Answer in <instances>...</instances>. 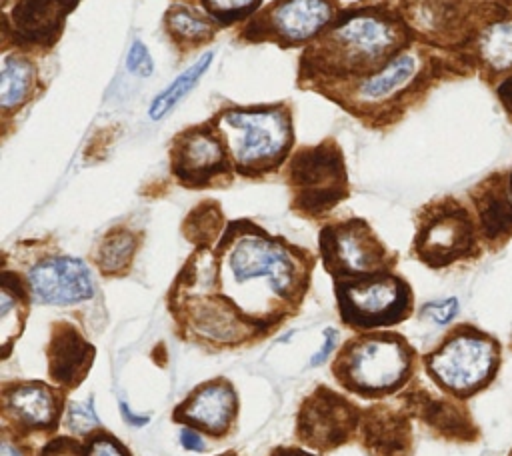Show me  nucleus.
Masks as SVG:
<instances>
[{
  "instance_id": "1",
  "label": "nucleus",
  "mask_w": 512,
  "mask_h": 456,
  "mask_svg": "<svg viewBox=\"0 0 512 456\" xmlns=\"http://www.w3.org/2000/svg\"><path fill=\"white\" fill-rule=\"evenodd\" d=\"M308 250L268 234L250 220L226 224L216 246L198 248L174 280V320L202 344L238 346L296 314L310 284Z\"/></svg>"
},
{
  "instance_id": "2",
  "label": "nucleus",
  "mask_w": 512,
  "mask_h": 456,
  "mask_svg": "<svg viewBox=\"0 0 512 456\" xmlns=\"http://www.w3.org/2000/svg\"><path fill=\"white\" fill-rule=\"evenodd\" d=\"M414 32L400 10L384 2L342 8L334 22L308 46L298 64V86L322 94L366 78L408 48Z\"/></svg>"
},
{
  "instance_id": "3",
  "label": "nucleus",
  "mask_w": 512,
  "mask_h": 456,
  "mask_svg": "<svg viewBox=\"0 0 512 456\" xmlns=\"http://www.w3.org/2000/svg\"><path fill=\"white\" fill-rule=\"evenodd\" d=\"M210 124L218 130L234 172L260 178L286 164L294 144L292 110L286 102L220 108Z\"/></svg>"
},
{
  "instance_id": "4",
  "label": "nucleus",
  "mask_w": 512,
  "mask_h": 456,
  "mask_svg": "<svg viewBox=\"0 0 512 456\" xmlns=\"http://www.w3.org/2000/svg\"><path fill=\"white\" fill-rule=\"evenodd\" d=\"M412 364L414 350L400 334L368 330L340 348L332 372L344 390L364 398H380L406 384Z\"/></svg>"
},
{
  "instance_id": "5",
  "label": "nucleus",
  "mask_w": 512,
  "mask_h": 456,
  "mask_svg": "<svg viewBox=\"0 0 512 456\" xmlns=\"http://www.w3.org/2000/svg\"><path fill=\"white\" fill-rule=\"evenodd\" d=\"M424 72L422 52L410 44L374 74L322 92L368 126H382L406 102Z\"/></svg>"
},
{
  "instance_id": "6",
  "label": "nucleus",
  "mask_w": 512,
  "mask_h": 456,
  "mask_svg": "<svg viewBox=\"0 0 512 456\" xmlns=\"http://www.w3.org/2000/svg\"><path fill=\"white\" fill-rule=\"evenodd\" d=\"M284 174L290 190V208L310 220L328 214L350 192L344 154L332 138L300 146L286 160Z\"/></svg>"
},
{
  "instance_id": "7",
  "label": "nucleus",
  "mask_w": 512,
  "mask_h": 456,
  "mask_svg": "<svg viewBox=\"0 0 512 456\" xmlns=\"http://www.w3.org/2000/svg\"><path fill=\"white\" fill-rule=\"evenodd\" d=\"M340 318L354 330L388 328L412 312V290L404 278L388 272L334 280Z\"/></svg>"
},
{
  "instance_id": "8",
  "label": "nucleus",
  "mask_w": 512,
  "mask_h": 456,
  "mask_svg": "<svg viewBox=\"0 0 512 456\" xmlns=\"http://www.w3.org/2000/svg\"><path fill=\"white\" fill-rule=\"evenodd\" d=\"M340 10L338 0H272L242 24L238 40L278 48L308 46Z\"/></svg>"
},
{
  "instance_id": "9",
  "label": "nucleus",
  "mask_w": 512,
  "mask_h": 456,
  "mask_svg": "<svg viewBox=\"0 0 512 456\" xmlns=\"http://www.w3.org/2000/svg\"><path fill=\"white\" fill-rule=\"evenodd\" d=\"M428 374L456 396L482 388L498 364V348L488 336L462 326L424 358Z\"/></svg>"
},
{
  "instance_id": "10",
  "label": "nucleus",
  "mask_w": 512,
  "mask_h": 456,
  "mask_svg": "<svg viewBox=\"0 0 512 456\" xmlns=\"http://www.w3.org/2000/svg\"><path fill=\"white\" fill-rule=\"evenodd\" d=\"M318 248L322 266L334 280L388 272L396 262L372 226L362 218L322 226Z\"/></svg>"
},
{
  "instance_id": "11",
  "label": "nucleus",
  "mask_w": 512,
  "mask_h": 456,
  "mask_svg": "<svg viewBox=\"0 0 512 456\" xmlns=\"http://www.w3.org/2000/svg\"><path fill=\"white\" fill-rule=\"evenodd\" d=\"M170 170L186 188L230 184L234 166L218 130L208 122L178 132L170 146Z\"/></svg>"
},
{
  "instance_id": "12",
  "label": "nucleus",
  "mask_w": 512,
  "mask_h": 456,
  "mask_svg": "<svg viewBox=\"0 0 512 456\" xmlns=\"http://www.w3.org/2000/svg\"><path fill=\"white\" fill-rule=\"evenodd\" d=\"M472 246L474 226L458 202L448 198L422 210L414 236V254L426 266H448L466 256Z\"/></svg>"
},
{
  "instance_id": "13",
  "label": "nucleus",
  "mask_w": 512,
  "mask_h": 456,
  "mask_svg": "<svg viewBox=\"0 0 512 456\" xmlns=\"http://www.w3.org/2000/svg\"><path fill=\"white\" fill-rule=\"evenodd\" d=\"M360 422L358 406L346 396L318 386L300 406L296 436L306 446L328 452L346 444Z\"/></svg>"
},
{
  "instance_id": "14",
  "label": "nucleus",
  "mask_w": 512,
  "mask_h": 456,
  "mask_svg": "<svg viewBox=\"0 0 512 456\" xmlns=\"http://www.w3.org/2000/svg\"><path fill=\"white\" fill-rule=\"evenodd\" d=\"M80 0H2L4 6V44L30 52L50 48L62 34L66 16Z\"/></svg>"
},
{
  "instance_id": "15",
  "label": "nucleus",
  "mask_w": 512,
  "mask_h": 456,
  "mask_svg": "<svg viewBox=\"0 0 512 456\" xmlns=\"http://www.w3.org/2000/svg\"><path fill=\"white\" fill-rule=\"evenodd\" d=\"M2 414L14 434L52 432L64 416V390L44 382H12L2 386Z\"/></svg>"
},
{
  "instance_id": "16",
  "label": "nucleus",
  "mask_w": 512,
  "mask_h": 456,
  "mask_svg": "<svg viewBox=\"0 0 512 456\" xmlns=\"http://www.w3.org/2000/svg\"><path fill=\"white\" fill-rule=\"evenodd\" d=\"M24 282L30 296L42 304L68 306L94 296L90 270L74 256L56 254L34 262L26 270Z\"/></svg>"
},
{
  "instance_id": "17",
  "label": "nucleus",
  "mask_w": 512,
  "mask_h": 456,
  "mask_svg": "<svg viewBox=\"0 0 512 456\" xmlns=\"http://www.w3.org/2000/svg\"><path fill=\"white\" fill-rule=\"evenodd\" d=\"M238 414V398L232 384L218 376L196 386L172 412V420L202 430L212 438L230 432Z\"/></svg>"
},
{
  "instance_id": "18",
  "label": "nucleus",
  "mask_w": 512,
  "mask_h": 456,
  "mask_svg": "<svg viewBox=\"0 0 512 456\" xmlns=\"http://www.w3.org/2000/svg\"><path fill=\"white\" fill-rule=\"evenodd\" d=\"M46 356L52 382H56L62 390H72L88 374L96 350L80 336L76 326L68 322H56L52 324Z\"/></svg>"
},
{
  "instance_id": "19",
  "label": "nucleus",
  "mask_w": 512,
  "mask_h": 456,
  "mask_svg": "<svg viewBox=\"0 0 512 456\" xmlns=\"http://www.w3.org/2000/svg\"><path fill=\"white\" fill-rule=\"evenodd\" d=\"M38 68L26 50L4 52L0 74V110L4 120L16 114L36 92Z\"/></svg>"
},
{
  "instance_id": "20",
  "label": "nucleus",
  "mask_w": 512,
  "mask_h": 456,
  "mask_svg": "<svg viewBox=\"0 0 512 456\" xmlns=\"http://www.w3.org/2000/svg\"><path fill=\"white\" fill-rule=\"evenodd\" d=\"M162 24L172 44L182 52L208 44L220 28L202 8L182 0L168 6Z\"/></svg>"
},
{
  "instance_id": "21",
  "label": "nucleus",
  "mask_w": 512,
  "mask_h": 456,
  "mask_svg": "<svg viewBox=\"0 0 512 456\" xmlns=\"http://www.w3.org/2000/svg\"><path fill=\"white\" fill-rule=\"evenodd\" d=\"M388 406H376L362 424L364 446L374 456H406L408 426L398 414L386 410Z\"/></svg>"
},
{
  "instance_id": "22",
  "label": "nucleus",
  "mask_w": 512,
  "mask_h": 456,
  "mask_svg": "<svg viewBox=\"0 0 512 456\" xmlns=\"http://www.w3.org/2000/svg\"><path fill=\"white\" fill-rule=\"evenodd\" d=\"M30 290L22 276L2 270V296H0V328H2V348L4 356L12 340H16L24 328V320L28 316Z\"/></svg>"
},
{
  "instance_id": "23",
  "label": "nucleus",
  "mask_w": 512,
  "mask_h": 456,
  "mask_svg": "<svg viewBox=\"0 0 512 456\" xmlns=\"http://www.w3.org/2000/svg\"><path fill=\"white\" fill-rule=\"evenodd\" d=\"M138 244L140 236L126 226H116L108 230L94 250V262L100 274L124 276L132 266Z\"/></svg>"
},
{
  "instance_id": "24",
  "label": "nucleus",
  "mask_w": 512,
  "mask_h": 456,
  "mask_svg": "<svg viewBox=\"0 0 512 456\" xmlns=\"http://www.w3.org/2000/svg\"><path fill=\"white\" fill-rule=\"evenodd\" d=\"M212 58H214V52L208 50V52H204L196 62H192L182 74H178V76L152 100L150 110H148L150 118H152V120H160V118H164L166 114H170L172 108L200 82V78H202V74L208 70Z\"/></svg>"
},
{
  "instance_id": "25",
  "label": "nucleus",
  "mask_w": 512,
  "mask_h": 456,
  "mask_svg": "<svg viewBox=\"0 0 512 456\" xmlns=\"http://www.w3.org/2000/svg\"><path fill=\"white\" fill-rule=\"evenodd\" d=\"M480 56L494 70L512 66V22L500 20L490 24L480 36Z\"/></svg>"
},
{
  "instance_id": "26",
  "label": "nucleus",
  "mask_w": 512,
  "mask_h": 456,
  "mask_svg": "<svg viewBox=\"0 0 512 456\" xmlns=\"http://www.w3.org/2000/svg\"><path fill=\"white\" fill-rule=\"evenodd\" d=\"M262 6V0H200V8L218 24L230 26L246 22Z\"/></svg>"
},
{
  "instance_id": "27",
  "label": "nucleus",
  "mask_w": 512,
  "mask_h": 456,
  "mask_svg": "<svg viewBox=\"0 0 512 456\" xmlns=\"http://www.w3.org/2000/svg\"><path fill=\"white\" fill-rule=\"evenodd\" d=\"M64 424L70 432L86 436L100 426V420L92 408V398L86 402H70L64 412Z\"/></svg>"
},
{
  "instance_id": "28",
  "label": "nucleus",
  "mask_w": 512,
  "mask_h": 456,
  "mask_svg": "<svg viewBox=\"0 0 512 456\" xmlns=\"http://www.w3.org/2000/svg\"><path fill=\"white\" fill-rule=\"evenodd\" d=\"M86 456H132L130 450L112 434L98 430L92 432L86 440Z\"/></svg>"
},
{
  "instance_id": "29",
  "label": "nucleus",
  "mask_w": 512,
  "mask_h": 456,
  "mask_svg": "<svg viewBox=\"0 0 512 456\" xmlns=\"http://www.w3.org/2000/svg\"><path fill=\"white\" fill-rule=\"evenodd\" d=\"M126 70L136 74V76H150L152 70H154V62H152V56L146 48V44H142L140 40H134L130 50H128V56H126Z\"/></svg>"
},
{
  "instance_id": "30",
  "label": "nucleus",
  "mask_w": 512,
  "mask_h": 456,
  "mask_svg": "<svg viewBox=\"0 0 512 456\" xmlns=\"http://www.w3.org/2000/svg\"><path fill=\"white\" fill-rule=\"evenodd\" d=\"M40 456H86V446L76 438L60 436V438H52L42 448Z\"/></svg>"
},
{
  "instance_id": "31",
  "label": "nucleus",
  "mask_w": 512,
  "mask_h": 456,
  "mask_svg": "<svg viewBox=\"0 0 512 456\" xmlns=\"http://www.w3.org/2000/svg\"><path fill=\"white\" fill-rule=\"evenodd\" d=\"M458 312V300L456 298H448L442 302H432L428 306H424V314L430 316L434 322L438 324H446L454 318V314Z\"/></svg>"
},
{
  "instance_id": "32",
  "label": "nucleus",
  "mask_w": 512,
  "mask_h": 456,
  "mask_svg": "<svg viewBox=\"0 0 512 456\" xmlns=\"http://www.w3.org/2000/svg\"><path fill=\"white\" fill-rule=\"evenodd\" d=\"M336 342H338V330L326 328V330H324V344H322V348L312 356L310 366H318L320 362H324V360L330 356V352L336 348Z\"/></svg>"
},
{
  "instance_id": "33",
  "label": "nucleus",
  "mask_w": 512,
  "mask_h": 456,
  "mask_svg": "<svg viewBox=\"0 0 512 456\" xmlns=\"http://www.w3.org/2000/svg\"><path fill=\"white\" fill-rule=\"evenodd\" d=\"M180 444L186 448V450H192V452H202L206 448V442L202 440V436L194 430V428H182L180 432Z\"/></svg>"
},
{
  "instance_id": "34",
  "label": "nucleus",
  "mask_w": 512,
  "mask_h": 456,
  "mask_svg": "<svg viewBox=\"0 0 512 456\" xmlns=\"http://www.w3.org/2000/svg\"><path fill=\"white\" fill-rule=\"evenodd\" d=\"M2 456H28V450L22 448L16 440H10L4 432V438H2Z\"/></svg>"
},
{
  "instance_id": "35",
  "label": "nucleus",
  "mask_w": 512,
  "mask_h": 456,
  "mask_svg": "<svg viewBox=\"0 0 512 456\" xmlns=\"http://www.w3.org/2000/svg\"><path fill=\"white\" fill-rule=\"evenodd\" d=\"M270 456H314V454H310V452H304V450H300V448H292V446H278V448H274L272 450V454Z\"/></svg>"
},
{
  "instance_id": "36",
  "label": "nucleus",
  "mask_w": 512,
  "mask_h": 456,
  "mask_svg": "<svg viewBox=\"0 0 512 456\" xmlns=\"http://www.w3.org/2000/svg\"><path fill=\"white\" fill-rule=\"evenodd\" d=\"M120 410H122L124 420H128V422H130V424H134V426H142V424H146V422H148V416H134V414L126 408V404H120Z\"/></svg>"
},
{
  "instance_id": "37",
  "label": "nucleus",
  "mask_w": 512,
  "mask_h": 456,
  "mask_svg": "<svg viewBox=\"0 0 512 456\" xmlns=\"http://www.w3.org/2000/svg\"><path fill=\"white\" fill-rule=\"evenodd\" d=\"M500 98H502V102L508 106V110L512 112V78L502 84V88H500Z\"/></svg>"
},
{
  "instance_id": "38",
  "label": "nucleus",
  "mask_w": 512,
  "mask_h": 456,
  "mask_svg": "<svg viewBox=\"0 0 512 456\" xmlns=\"http://www.w3.org/2000/svg\"><path fill=\"white\" fill-rule=\"evenodd\" d=\"M220 456H236V454H220Z\"/></svg>"
},
{
  "instance_id": "39",
  "label": "nucleus",
  "mask_w": 512,
  "mask_h": 456,
  "mask_svg": "<svg viewBox=\"0 0 512 456\" xmlns=\"http://www.w3.org/2000/svg\"><path fill=\"white\" fill-rule=\"evenodd\" d=\"M510 192H512V180H510Z\"/></svg>"
}]
</instances>
